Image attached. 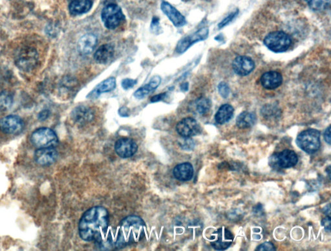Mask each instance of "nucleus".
<instances>
[{
	"label": "nucleus",
	"instance_id": "f257e3e1",
	"mask_svg": "<svg viewBox=\"0 0 331 251\" xmlns=\"http://www.w3.org/2000/svg\"><path fill=\"white\" fill-rule=\"evenodd\" d=\"M109 225V213L106 208L96 206L83 215L79 223V234L86 242L100 241Z\"/></svg>",
	"mask_w": 331,
	"mask_h": 251
},
{
	"label": "nucleus",
	"instance_id": "f03ea898",
	"mask_svg": "<svg viewBox=\"0 0 331 251\" xmlns=\"http://www.w3.org/2000/svg\"><path fill=\"white\" fill-rule=\"evenodd\" d=\"M143 220L139 217L131 216L124 218L120 224V232L117 237V243H131L137 241L142 230L145 228Z\"/></svg>",
	"mask_w": 331,
	"mask_h": 251
},
{
	"label": "nucleus",
	"instance_id": "7ed1b4c3",
	"mask_svg": "<svg viewBox=\"0 0 331 251\" xmlns=\"http://www.w3.org/2000/svg\"><path fill=\"white\" fill-rule=\"evenodd\" d=\"M297 144L302 150L308 154H313L318 151L320 145V132L314 128L304 130L298 135Z\"/></svg>",
	"mask_w": 331,
	"mask_h": 251
},
{
	"label": "nucleus",
	"instance_id": "20e7f679",
	"mask_svg": "<svg viewBox=\"0 0 331 251\" xmlns=\"http://www.w3.org/2000/svg\"><path fill=\"white\" fill-rule=\"evenodd\" d=\"M264 43L271 51L280 53L289 49L292 44V39L286 32L276 31L267 35L264 39Z\"/></svg>",
	"mask_w": 331,
	"mask_h": 251
},
{
	"label": "nucleus",
	"instance_id": "39448f33",
	"mask_svg": "<svg viewBox=\"0 0 331 251\" xmlns=\"http://www.w3.org/2000/svg\"><path fill=\"white\" fill-rule=\"evenodd\" d=\"M101 18L105 27L113 30L118 27L125 19L121 8L117 4L110 3L103 8Z\"/></svg>",
	"mask_w": 331,
	"mask_h": 251
},
{
	"label": "nucleus",
	"instance_id": "423d86ee",
	"mask_svg": "<svg viewBox=\"0 0 331 251\" xmlns=\"http://www.w3.org/2000/svg\"><path fill=\"white\" fill-rule=\"evenodd\" d=\"M30 140L39 148L55 147L58 143V136L53 130L47 127L39 128L32 132Z\"/></svg>",
	"mask_w": 331,
	"mask_h": 251
},
{
	"label": "nucleus",
	"instance_id": "0eeeda50",
	"mask_svg": "<svg viewBox=\"0 0 331 251\" xmlns=\"http://www.w3.org/2000/svg\"><path fill=\"white\" fill-rule=\"evenodd\" d=\"M38 54L33 47H25L17 54L15 64L19 69L28 71L33 69L38 63Z\"/></svg>",
	"mask_w": 331,
	"mask_h": 251
},
{
	"label": "nucleus",
	"instance_id": "6e6552de",
	"mask_svg": "<svg viewBox=\"0 0 331 251\" xmlns=\"http://www.w3.org/2000/svg\"><path fill=\"white\" fill-rule=\"evenodd\" d=\"M208 34L209 30L208 27H205L199 29L194 33L182 38L177 43L176 52L179 54L184 53L194 43L206 40L208 38Z\"/></svg>",
	"mask_w": 331,
	"mask_h": 251
},
{
	"label": "nucleus",
	"instance_id": "1a4fd4ad",
	"mask_svg": "<svg viewBox=\"0 0 331 251\" xmlns=\"http://www.w3.org/2000/svg\"><path fill=\"white\" fill-rule=\"evenodd\" d=\"M212 237L213 241L211 242V245L217 251L227 250L233 243L234 239L231 231L225 228L219 229Z\"/></svg>",
	"mask_w": 331,
	"mask_h": 251
},
{
	"label": "nucleus",
	"instance_id": "9d476101",
	"mask_svg": "<svg viewBox=\"0 0 331 251\" xmlns=\"http://www.w3.org/2000/svg\"><path fill=\"white\" fill-rule=\"evenodd\" d=\"M176 130L183 137H191L200 134L202 129L196 120L186 118L177 124Z\"/></svg>",
	"mask_w": 331,
	"mask_h": 251
},
{
	"label": "nucleus",
	"instance_id": "9b49d317",
	"mask_svg": "<svg viewBox=\"0 0 331 251\" xmlns=\"http://www.w3.org/2000/svg\"><path fill=\"white\" fill-rule=\"evenodd\" d=\"M23 127L24 122L18 116L9 115L0 120V129L6 134H19Z\"/></svg>",
	"mask_w": 331,
	"mask_h": 251
},
{
	"label": "nucleus",
	"instance_id": "f8f14e48",
	"mask_svg": "<svg viewBox=\"0 0 331 251\" xmlns=\"http://www.w3.org/2000/svg\"><path fill=\"white\" fill-rule=\"evenodd\" d=\"M298 158L297 153L292 150L286 149L275 153L271 157V163H275L283 169H288L297 164Z\"/></svg>",
	"mask_w": 331,
	"mask_h": 251
},
{
	"label": "nucleus",
	"instance_id": "ddd939ff",
	"mask_svg": "<svg viewBox=\"0 0 331 251\" xmlns=\"http://www.w3.org/2000/svg\"><path fill=\"white\" fill-rule=\"evenodd\" d=\"M115 152L122 158H128L133 156L138 150L137 144L133 139L121 138L116 141Z\"/></svg>",
	"mask_w": 331,
	"mask_h": 251
},
{
	"label": "nucleus",
	"instance_id": "4468645a",
	"mask_svg": "<svg viewBox=\"0 0 331 251\" xmlns=\"http://www.w3.org/2000/svg\"><path fill=\"white\" fill-rule=\"evenodd\" d=\"M58 156V152L53 147L41 148L35 152L34 160L39 165L47 166L53 164Z\"/></svg>",
	"mask_w": 331,
	"mask_h": 251
},
{
	"label": "nucleus",
	"instance_id": "2eb2a0df",
	"mask_svg": "<svg viewBox=\"0 0 331 251\" xmlns=\"http://www.w3.org/2000/svg\"><path fill=\"white\" fill-rule=\"evenodd\" d=\"M232 67L234 72L238 75L245 76L253 71L255 64L251 58L240 56L234 60Z\"/></svg>",
	"mask_w": 331,
	"mask_h": 251
},
{
	"label": "nucleus",
	"instance_id": "dca6fc26",
	"mask_svg": "<svg viewBox=\"0 0 331 251\" xmlns=\"http://www.w3.org/2000/svg\"><path fill=\"white\" fill-rule=\"evenodd\" d=\"M161 10L176 27H183L186 24L185 16L171 4L166 1L161 3Z\"/></svg>",
	"mask_w": 331,
	"mask_h": 251
},
{
	"label": "nucleus",
	"instance_id": "f3484780",
	"mask_svg": "<svg viewBox=\"0 0 331 251\" xmlns=\"http://www.w3.org/2000/svg\"><path fill=\"white\" fill-rule=\"evenodd\" d=\"M260 81L265 89L274 90L282 84L283 77L278 72L269 71L263 74Z\"/></svg>",
	"mask_w": 331,
	"mask_h": 251
},
{
	"label": "nucleus",
	"instance_id": "a211bd4d",
	"mask_svg": "<svg viewBox=\"0 0 331 251\" xmlns=\"http://www.w3.org/2000/svg\"><path fill=\"white\" fill-rule=\"evenodd\" d=\"M96 44H97V38L95 34H85L78 40V51L82 55H87L95 50Z\"/></svg>",
	"mask_w": 331,
	"mask_h": 251
},
{
	"label": "nucleus",
	"instance_id": "6ab92c4d",
	"mask_svg": "<svg viewBox=\"0 0 331 251\" xmlns=\"http://www.w3.org/2000/svg\"><path fill=\"white\" fill-rule=\"evenodd\" d=\"M71 117L76 123L85 124L93 119L94 113L91 108L80 106L74 109L71 113Z\"/></svg>",
	"mask_w": 331,
	"mask_h": 251
},
{
	"label": "nucleus",
	"instance_id": "aec40b11",
	"mask_svg": "<svg viewBox=\"0 0 331 251\" xmlns=\"http://www.w3.org/2000/svg\"><path fill=\"white\" fill-rule=\"evenodd\" d=\"M114 52H115L114 46L111 43H107V44L100 46L96 50L95 54H94V58H95L96 62L100 63V64H106L112 59Z\"/></svg>",
	"mask_w": 331,
	"mask_h": 251
},
{
	"label": "nucleus",
	"instance_id": "412c9836",
	"mask_svg": "<svg viewBox=\"0 0 331 251\" xmlns=\"http://www.w3.org/2000/svg\"><path fill=\"white\" fill-rule=\"evenodd\" d=\"M115 87V78L113 77L107 78V80L103 81L97 86H96L95 88L88 94L87 98H89V99H96L102 93L112 91Z\"/></svg>",
	"mask_w": 331,
	"mask_h": 251
},
{
	"label": "nucleus",
	"instance_id": "4be33fe9",
	"mask_svg": "<svg viewBox=\"0 0 331 251\" xmlns=\"http://www.w3.org/2000/svg\"><path fill=\"white\" fill-rule=\"evenodd\" d=\"M173 174L177 180L182 182H187L192 180L194 176V168L191 163H181L174 168Z\"/></svg>",
	"mask_w": 331,
	"mask_h": 251
},
{
	"label": "nucleus",
	"instance_id": "5701e85b",
	"mask_svg": "<svg viewBox=\"0 0 331 251\" xmlns=\"http://www.w3.org/2000/svg\"><path fill=\"white\" fill-rule=\"evenodd\" d=\"M93 5L92 0H69V10L73 16L89 12Z\"/></svg>",
	"mask_w": 331,
	"mask_h": 251
},
{
	"label": "nucleus",
	"instance_id": "b1692460",
	"mask_svg": "<svg viewBox=\"0 0 331 251\" xmlns=\"http://www.w3.org/2000/svg\"><path fill=\"white\" fill-rule=\"evenodd\" d=\"M161 82V78L159 76H155L151 79L148 84L143 87H140L133 94L135 98L137 99H142L148 96L149 94L152 93L155 89L159 86Z\"/></svg>",
	"mask_w": 331,
	"mask_h": 251
},
{
	"label": "nucleus",
	"instance_id": "393cba45",
	"mask_svg": "<svg viewBox=\"0 0 331 251\" xmlns=\"http://www.w3.org/2000/svg\"><path fill=\"white\" fill-rule=\"evenodd\" d=\"M234 109L229 104H224L220 107L215 116L217 123L223 125L227 123L233 117Z\"/></svg>",
	"mask_w": 331,
	"mask_h": 251
},
{
	"label": "nucleus",
	"instance_id": "a878e982",
	"mask_svg": "<svg viewBox=\"0 0 331 251\" xmlns=\"http://www.w3.org/2000/svg\"><path fill=\"white\" fill-rule=\"evenodd\" d=\"M257 118L254 113L245 111L237 117L236 125L240 128H248L255 125Z\"/></svg>",
	"mask_w": 331,
	"mask_h": 251
},
{
	"label": "nucleus",
	"instance_id": "bb28decb",
	"mask_svg": "<svg viewBox=\"0 0 331 251\" xmlns=\"http://www.w3.org/2000/svg\"><path fill=\"white\" fill-rule=\"evenodd\" d=\"M210 108H211V102L204 97L198 98L190 105V110L201 115L207 114L209 112Z\"/></svg>",
	"mask_w": 331,
	"mask_h": 251
},
{
	"label": "nucleus",
	"instance_id": "cd10ccee",
	"mask_svg": "<svg viewBox=\"0 0 331 251\" xmlns=\"http://www.w3.org/2000/svg\"><path fill=\"white\" fill-rule=\"evenodd\" d=\"M315 11H323L330 7L331 0H304Z\"/></svg>",
	"mask_w": 331,
	"mask_h": 251
},
{
	"label": "nucleus",
	"instance_id": "c85d7f7f",
	"mask_svg": "<svg viewBox=\"0 0 331 251\" xmlns=\"http://www.w3.org/2000/svg\"><path fill=\"white\" fill-rule=\"evenodd\" d=\"M12 103L11 96L8 94L2 93L0 94V110L5 111L9 108Z\"/></svg>",
	"mask_w": 331,
	"mask_h": 251
},
{
	"label": "nucleus",
	"instance_id": "c756f323",
	"mask_svg": "<svg viewBox=\"0 0 331 251\" xmlns=\"http://www.w3.org/2000/svg\"><path fill=\"white\" fill-rule=\"evenodd\" d=\"M179 145L182 149L185 150H192L195 147V142L190 137H183L179 141Z\"/></svg>",
	"mask_w": 331,
	"mask_h": 251
},
{
	"label": "nucleus",
	"instance_id": "7c9ffc66",
	"mask_svg": "<svg viewBox=\"0 0 331 251\" xmlns=\"http://www.w3.org/2000/svg\"><path fill=\"white\" fill-rule=\"evenodd\" d=\"M239 10L237 9L235 12L230 13L229 16L225 17L224 19L219 24V29H222L225 27L228 24H229L235 17L238 16Z\"/></svg>",
	"mask_w": 331,
	"mask_h": 251
},
{
	"label": "nucleus",
	"instance_id": "2f4dec72",
	"mask_svg": "<svg viewBox=\"0 0 331 251\" xmlns=\"http://www.w3.org/2000/svg\"><path fill=\"white\" fill-rule=\"evenodd\" d=\"M218 91L221 97L224 98L229 97L230 95V88L229 86L225 82H221L218 86Z\"/></svg>",
	"mask_w": 331,
	"mask_h": 251
},
{
	"label": "nucleus",
	"instance_id": "473e14b6",
	"mask_svg": "<svg viewBox=\"0 0 331 251\" xmlns=\"http://www.w3.org/2000/svg\"><path fill=\"white\" fill-rule=\"evenodd\" d=\"M150 29L153 33L154 34H159V32H161L162 30L161 26H160L159 17L156 16L153 17Z\"/></svg>",
	"mask_w": 331,
	"mask_h": 251
},
{
	"label": "nucleus",
	"instance_id": "72a5a7b5",
	"mask_svg": "<svg viewBox=\"0 0 331 251\" xmlns=\"http://www.w3.org/2000/svg\"><path fill=\"white\" fill-rule=\"evenodd\" d=\"M137 83V80L131 79V78H126L122 81L121 86L124 90H128L129 89L133 88Z\"/></svg>",
	"mask_w": 331,
	"mask_h": 251
},
{
	"label": "nucleus",
	"instance_id": "f704fd0d",
	"mask_svg": "<svg viewBox=\"0 0 331 251\" xmlns=\"http://www.w3.org/2000/svg\"><path fill=\"white\" fill-rule=\"evenodd\" d=\"M256 251H276V249L275 245L273 243H271V242H265V243L259 246Z\"/></svg>",
	"mask_w": 331,
	"mask_h": 251
},
{
	"label": "nucleus",
	"instance_id": "c9c22d12",
	"mask_svg": "<svg viewBox=\"0 0 331 251\" xmlns=\"http://www.w3.org/2000/svg\"><path fill=\"white\" fill-rule=\"evenodd\" d=\"M331 220L330 217L324 218L322 222V226L324 227L326 231H328L329 233L331 232Z\"/></svg>",
	"mask_w": 331,
	"mask_h": 251
},
{
	"label": "nucleus",
	"instance_id": "e433bc0d",
	"mask_svg": "<svg viewBox=\"0 0 331 251\" xmlns=\"http://www.w3.org/2000/svg\"><path fill=\"white\" fill-rule=\"evenodd\" d=\"M166 97V93L159 94V95H155L151 98V102L155 103V102L161 101Z\"/></svg>",
	"mask_w": 331,
	"mask_h": 251
},
{
	"label": "nucleus",
	"instance_id": "4c0bfd02",
	"mask_svg": "<svg viewBox=\"0 0 331 251\" xmlns=\"http://www.w3.org/2000/svg\"><path fill=\"white\" fill-rule=\"evenodd\" d=\"M50 113L48 110H43L39 113L38 119L41 121H44L46 119H48L49 117Z\"/></svg>",
	"mask_w": 331,
	"mask_h": 251
},
{
	"label": "nucleus",
	"instance_id": "58836bf2",
	"mask_svg": "<svg viewBox=\"0 0 331 251\" xmlns=\"http://www.w3.org/2000/svg\"><path fill=\"white\" fill-rule=\"evenodd\" d=\"M324 139L327 143L331 145V126H329L328 128H327L326 131L324 132Z\"/></svg>",
	"mask_w": 331,
	"mask_h": 251
},
{
	"label": "nucleus",
	"instance_id": "ea45409f",
	"mask_svg": "<svg viewBox=\"0 0 331 251\" xmlns=\"http://www.w3.org/2000/svg\"><path fill=\"white\" fill-rule=\"evenodd\" d=\"M181 88L183 91H187L188 89V83H186V84H183V85H182V86H181Z\"/></svg>",
	"mask_w": 331,
	"mask_h": 251
}]
</instances>
